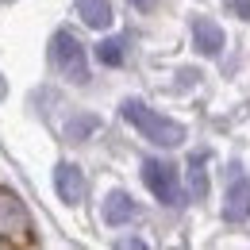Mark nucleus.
I'll return each instance as SVG.
<instances>
[{
	"label": "nucleus",
	"instance_id": "nucleus-9",
	"mask_svg": "<svg viewBox=\"0 0 250 250\" xmlns=\"http://www.w3.org/2000/svg\"><path fill=\"white\" fill-rule=\"evenodd\" d=\"M192 42H196V50L204 54V58H219V50H223V31H219V23L212 20H196L192 23Z\"/></svg>",
	"mask_w": 250,
	"mask_h": 250
},
{
	"label": "nucleus",
	"instance_id": "nucleus-2",
	"mask_svg": "<svg viewBox=\"0 0 250 250\" xmlns=\"http://www.w3.org/2000/svg\"><path fill=\"white\" fill-rule=\"evenodd\" d=\"M50 65L62 73L65 81L89 85V58H85V46H81L69 31H58L50 39Z\"/></svg>",
	"mask_w": 250,
	"mask_h": 250
},
{
	"label": "nucleus",
	"instance_id": "nucleus-6",
	"mask_svg": "<svg viewBox=\"0 0 250 250\" xmlns=\"http://www.w3.org/2000/svg\"><path fill=\"white\" fill-rule=\"evenodd\" d=\"M100 219H104L108 227H124L131 219H139V204H135L127 192H108L104 204H100Z\"/></svg>",
	"mask_w": 250,
	"mask_h": 250
},
{
	"label": "nucleus",
	"instance_id": "nucleus-1",
	"mask_svg": "<svg viewBox=\"0 0 250 250\" xmlns=\"http://www.w3.org/2000/svg\"><path fill=\"white\" fill-rule=\"evenodd\" d=\"M120 112H124L127 124L135 127L146 143H154V146H181V143H185V127L177 124V120H169V116L154 112L150 104H143V100H135V96L124 100Z\"/></svg>",
	"mask_w": 250,
	"mask_h": 250
},
{
	"label": "nucleus",
	"instance_id": "nucleus-14",
	"mask_svg": "<svg viewBox=\"0 0 250 250\" xmlns=\"http://www.w3.org/2000/svg\"><path fill=\"white\" fill-rule=\"evenodd\" d=\"M127 4H131V8H139V12H154L158 0H127Z\"/></svg>",
	"mask_w": 250,
	"mask_h": 250
},
{
	"label": "nucleus",
	"instance_id": "nucleus-12",
	"mask_svg": "<svg viewBox=\"0 0 250 250\" xmlns=\"http://www.w3.org/2000/svg\"><path fill=\"white\" fill-rule=\"evenodd\" d=\"M188 188H192V196H204V192H208V173H204L200 154L188 158Z\"/></svg>",
	"mask_w": 250,
	"mask_h": 250
},
{
	"label": "nucleus",
	"instance_id": "nucleus-5",
	"mask_svg": "<svg viewBox=\"0 0 250 250\" xmlns=\"http://www.w3.org/2000/svg\"><path fill=\"white\" fill-rule=\"evenodd\" d=\"M54 192H58L62 204H81L85 192H89V181H85L81 166H73V162H58V166H54Z\"/></svg>",
	"mask_w": 250,
	"mask_h": 250
},
{
	"label": "nucleus",
	"instance_id": "nucleus-3",
	"mask_svg": "<svg viewBox=\"0 0 250 250\" xmlns=\"http://www.w3.org/2000/svg\"><path fill=\"white\" fill-rule=\"evenodd\" d=\"M143 181L154 192V200H162L166 208H181V204H185V188H181V177H177V166L158 162V158H146V162H143Z\"/></svg>",
	"mask_w": 250,
	"mask_h": 250
},
{
	"label": "nucleus",
	"instance_id": "nucleus-8",
	"mask_svg": "<svg viewBox=\"0 0 250 250\" xmlns=\"http://www.w3.org/2000/svg\"><path fill=\"white\" fill-rule=\"evenodd\" d=\"M73 8H77V16H81V23H85V27H93V31H108V27H112V20H116L112 0H77Z\"/></svg>",
	"mask_w": 250,
	"mask_h": 250
},
{
	"label": "nucleus",
	"instance_id": "nucleus-7",
	"mask_svg": "<svg viewBox=\"0 0 250 250\" xmlns=\"http://www.w3.org/2000/svg\"><path fill=\"white\" fill-rule=\"evenodd\" d=\"M223 216L231 219V223L250 219V181H247V177H235V181H231L227 200H223Z\"/></svg>",
	"mask_w": 250,
	"mask_h": 250
},
{
	"label": "nucleus",
	"instance_id": "nucleus-4",
	"mask_svg": "<svg viewBox=\"0 0 250 250\" xmlns=\"http://www.w3.org/2000/svg\"><path fill=\"white\" fill-rule=\"evenodd\" d=\"M31 212L23 208V200L12 188H0V239L8 243H31Z\"/></svg>",
	"mask_w": 250,
	"mask_h": 250
},
{
	"label": "nucleus",
	"instance_id": "nucleus-11",
	"mask_svg": "<svg viewBox=\"0 0 250 250\" xmlns=\"http://www.w3.org/2000/svg\"><path fill=\"white\" fill-rule=\"evenodd\" d=\"M96 127H100L96 116H77V120H69V124H65V139H69V143H85Z\"/></svg>",
	"mask_w": 250,
	"mask_h": 250
},
{
	"label": "nucleus",
	"instance_id": "nucleus-10",
	"mask_svg": "<svg viewBox=\"0 0 250 250\" xmlns=\"http://www.w3.org/2000/svg\"><path fill=\"white\" fill-rule=\"evenodd\" d=\"M124 58H127L124 39H104V42H96V62L100 65H124Z\"/></svg>",
	"mask_w": 250,
	"mask_h": 250
},
{
	"label": "nucleus",
	"instance_id": "nucleus-16",
	"mask_svg": "<svg viewBox=\"0 0 250 250\" xmlns=\"http://www.w3.org/2000/svg\"><path fill=\"white\" fill-rule=\"evenodd\" d=\"M0 4H16V0H0Z\"/></svg>",
	"mask_w": 250,
	"mask_h": 250
},
{
	"label": "nucleus",
	"instance_id": "nucleus-13",
	"mask_svg": "<svg viewBox=\"0 0 250 250\" xmlns=\"http://www.w3.org/2000/svg\"><path fill=\"white\" fill-rule=\"evenodd\" d=\"M235 16H243V20H250V0H223Z\"/></svg>",
	"mask_w": 250,
	"mask_h": 250
},
{
	"label": "nucleus",
	"instance_id": "nucleus-15",
	"mask_svg": "<svg viewBox=\"0 0 250 250\" xmlns=\"http://www.w3.org/2000/svg\"><path fill=\"white\" fill-rule=\"evenodd\" d=\"M4 96H8V85H4V77H0V100H4Z\"/></svg>",
	"mask_w": 250,
	"mask_h": 250
}]
</instances>
